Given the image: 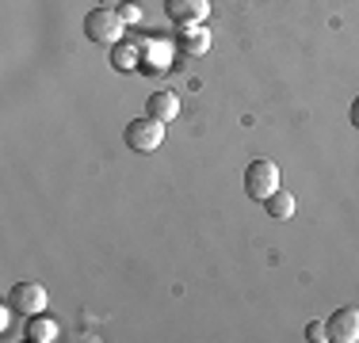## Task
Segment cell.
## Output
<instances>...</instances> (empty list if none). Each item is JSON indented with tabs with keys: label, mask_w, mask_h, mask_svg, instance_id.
Segmentation results:
<instances>
[{
	"label": "cell",
	"mask_w": 359,
	"mask_h": 343,
	"mask_svg": "<svg viewBox=\"0 0 359 343\" xmlns=\"http://www.w3.org/2000/svg\"><path fill=\"white\" fill-rule=\"evenodd\" d=\"M123 27H126V20L115 8H92V12L84 15V38L100 42V46H115V42L123 38Z\"/></svg>",
	"instance_id": "1"
},
{
	"label": "cell",
	"mask_w": 359,
	"mask_h": 343,
	"mask_svg": "<svg viewBox=\"0 0 359 343\" xmlns=\"http://www.w3.org/2000/svg\"><path fill=\"white\" fill-rule=\"evenodd\" d=\"M276 191H279V164L268 160V157L252 160V164L245 168V195H249L252 202H264Z\"/></svg>",
	"instance_id": "2"
},
{
	"label": "cell",
	"mask_w": 359,
	"mask_h": 343,
	"mask_svg": "<svg viewBox=\"0 0 359 343\" xmlns=\"http://www.w3.org/2000/svg\"><path fill=\"white\" fill-rule=\"evenodd\" d=\"M123 141H126V149H130V153H157L161 141H165V122L142 115V118H134V122H126Z\"/></svg>",
	"instance_id": "3"
},
{
	"label": "cell",
	"mask_w": 359,
	"mask_h": 343,
	"mask_svg": "<svg viewBox=\"0 0 359 343\" xmlns=\"http://www.w3.org/2000/svg\"><path fill=\"white\" fill-rule=\"evenodd\" d=\"M8 305L15 309L20 316H39L42 309L50 305V298H46V286L42 282H15L12 290H8Z\"/></svg>",
	"instance_id": "4"
},
{
	"label": "cell",
	"mask_w": 359,
	"mask_h": 343,
	"mask_svg": "<svg viewBox=\"0 0 359 343\" xmlns=\"http://www.w3.org/2000/svg\"><path fill=\"white\" fill-rule=\"evenodd\" d=\"M325 332H329L332 343H359V309L340 305L337 313L325 321Z\"/></svg>",
	"instance_id": "5"
},
{
	"label": "cell",
	"mask_w": 359,
	"mask_h": 343,
	"mask_svg": "<svg viewBox=\"0 0 359 343\" xmlns=\"http://www.w3.org/2000/svg\"><path fill=\"white\" fill-rule=\"evenodd\" d=\"M168 20H176L180 27H191V23H203L210 12V0H165Z\"/></svg>",
	"instance_id": "6"
},
{
	"label": "cell",
	"mask_w": 359,
	"mask_h": 343,
	"mask_svg": "<svg viewBox=\"0 0 359 343\" xmlns=\"http://www.w3.org/2000/svg\"><path fill=\"white\" fill-rule=\"evenodd\" d=\"M176 46H180V54L199 57V54H207V50H210V31L199 27V23H191V27H184L176 34Z\"/></svg>",
	"instance_id": "7"
},
{
	"label": "cell",
	"mask_w": 359,
	"mask_h": 343,
	"mask_svg": "<svg viewBox=\"0 0 359 343\" xmlns=\"http://www.w3.org/2000/svg\"><path fill=\"white\" fill-rule=\"evenodd\" d=\"M145 115L157 118V122H176V115H180L176 92H153V96L145 99Z\"/></svg>",
	"instance_id": "8"
},
{
	"label": "cell",
	"mask_w": 359,
	"mask_h": 343,
	"mask_svg": "<svg viewBox=\"0 0 359 343\" xmlns=\"http://www.w3.org/2000/svg\"><path fill=\"white\" fill-rule=\"evenodd\" d=\"M264 210H268L276 221H290V218H294V210H298V199L279 187L276 195H268V199H264Z\"/></svg>",
	"instance_id": "9"
},
{
	"label": "cell",
	"mask_w": 359,
	"mask_h": 343,
	"mask_svg": "<svg viewBox=\"0 0 359 343\" xmlns=\"http://www.w3.org/2000/svg\"><path fill=\"white\" fill-rule=\"evenodd\" d=\"M62 336V328H57V321H50V316H31V324H27V340H35V343H50V340H57Z\"/></svg>",
	"instance_id": "10"
},
{
	"label": "cell",
	"mask_w": 359,
	"mask_h": 343,
	"mask_svg": "<svg viewBox=\"0 0 359 343\" xmlns=\"http://www.w3.org/2000/svg\"><path fill=\"white\" fill-rule=\"evenodd\" d=\"M306 340H313V343H325V340H329V332H325V324H321V321H310V324H306Z\"/></svg>",
	"instance_id": "11"
},
{
	"label": "cell",
	"mask_w": 359,
	"mask_h": 343,
	"mask_svg": "<svg viewBox=\"0 0 359 343\" xmlns=\"http://www.w3.org/2000/svg\"><path fill=\"white\" fill-rule=\"evenodd\" d=\"M115 65H118V69H134V50L123 46V50H118V62H115Z\"/></svg>",
	"instance_id": "12"
},
{
	"label": "cell",
	"mask_w": 359,
	"mask_h": 343,
	"mask_svg": "<svg viewBox=\"0 0 359 343\" xmlns=\"http://www.w3.org/2000/svg\"><path fill=\"white\" fill-rule=\"evenodd\" d=\"M118 15H123L126 23H138V15H142V12H138L134 4H123V8H118Z\"/></svg>",
	"instance_id": "13"
},
{
	"label": "cell",
	"mask_w": 359,
	"mask_h": 343,
	"mask_svg": "<svg viewBox=\"0 0 359 343\" xmlns=\"http://www.w3.org/2000/svg\"><path fill=\"white\" fill-rule=\"evenodd\" d=\"M348 118H352V126L359 130V96H355V103H352V111H348Z\"/></svg>",
	"instance_id": "14"
}]
</instances>
